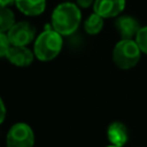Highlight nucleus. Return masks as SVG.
Instances as JSON below:
<instances>
[{
  "label": "nucleus",
  "mask_w": 147,
  "mask_h": 147,
  "mask_svg": "<svg viewBox=\"0 0 147 147\" xmlns=\"http://www.w3.org/2000/svg\"><path fill=\"white\" fill-rule=\"evenodd\" d=\"M52 28L61 36H70L78 29L82 21L80 9L76 3L65 1L57 5L52 13Z\"/></svg>",
  "instance_id": "nucleus-1"
},
{
  "label": "nucleus",
  "mask_w": 147,
  "mask_h": 147,
  "mask_svg": "<svg viewBox=\"0 0 147 147\" xmlns=\"http://www.w3.org/2000/svg\"><path fill=\"white\" fill-rule=\"evenodd\" d=\"M62 46V36L54 29H46L36 38L33 53L40 61H51L60 54Z\"/></svg>",
  "instance_id": "nucleus-2"
},
{
  "label": "nucleus",
  "mask_w": 147,
  "mask_h": 147,
  "mask_svg": "<svg viewBox=\"0 0 147 147\" xmlns=\"http://www.w3.org/2000/svg\"><path fill=\"white\" fill-rule=\"evenodd\" d=\"M141 53L134 39H121L113 49V61L116 67L127 70L138 64Z\"/></svg>",
  "instance_id": "nucleus-3"
},
{
  "label": "nucleus",
  "mask_w": 147,
  "mask_h": 147,
  "mask_svg": "<svg viewBox=\"0 0 147 147\" xmlns=\"http://www.w3.org/2000/svg\"><path fill=\"white\" fill-rule=\"evenodd\" d=\"M7 147H33L34 133L26 123H15L7 133Z\"/></svg>",
  "instance_id": "nucleus-4"
},
{
  "label": "nucleus",
  "mask_w": 147,
  "mask_h": 147,
  "mask_svg": "<svg viewBox=\"0 0 147 147\" xmlns=\"http://www.w3.org/2000/svg\"><path fill=\"white\" fill-rule=\"evenodd\" d=\"M8 39L14 46H28L36 38V28L26 22H15V24L7 32Z\"/></svg>",
  "instance_id": "nucleus-5"
},
{
  "label": "nucleus",
  "mask_w": 147,
  "mask_h": 147,
  "mask_svg": "<svg viewBox=\"0 0 147 147\" xmlns=\"http://www.w3.org/2000/svg\"><path fill=\"white\" fill-rule=\"evenodd\" d=\"M125 8V0H95L93 3L94 13L103 18L118 16Z\"/></svg>",
  "instance_id": "nucleus-6"
},
{
  "label": "nucleus",
  "mask_w": 147,
  "mask_h": 147,
  "mask_svg": "<svg viewBox=\"0 0 147 147\" xmlns=\"http://www.w3.org/2000/svg\"><path fill=\"white\" fill-rule=\"evenodd\" d=\"M6 57L11 64L16 67H29L33 61L34 53L26 46L11 45Z\"/></svg>",
  "instance_id": "nucleus-7"
},
{
  "label": "nucleus",
  "mask_w": 147,
  "mask_h": 147,
  "mask_svg": "<svg viewBox=\"0 0 147 147\" xmlns=\"http://www.w3.org/2000/svg\"><path fill=\"white\" fill-rule=\"evenodd\" d=\"M115 26L117 31L119 32L122 39H133L136 38L137 33L140 30V24L139 22L129 15H123L118 16L115 21Z\"/></svg>",
  "instance_id": "nucleus-8"
},
{
  "label": "nucleus",
  "mask_w": 147,
  "mask_h": 147,
  "mask_svg": "<svg viewBox=\"0 0 147 147\" xmlns=\"http://www.w3.org/2000/svg\"><path fill=\"white\" fill-rule=\"evenodd\" d=\"M107 138L110 145L123 147L129 140V131L124 123L113 122L107 129Z\"/></svg>",
  "instance_id": "nucleus-9"
},
{
  "label": "nucleus",
  "mask_w": 147,
  "mask_h": 147,
  "mask_svg": "<svg viewBox=\"0 0 147 147\" xmlns=\"http://www.w3.org/2000/svg\"><path fill=\"white\" fill-rule=\"evenodd\" d=\"M17 9L26 16H38L46 8V0H15Z\"/></svg>",
  "instance_id": "nucleus-10"
},
{
  "label": "nucleus",
  "mask_w": 147,
  "mask_h": 147,
  "mask_svg": "<svg viewBox=\"0 0 147 147\" xmlns=\"http://www.w3.org/2000/svg\"><path fill=\"white\" fill-rule=\"evenodd\" d=\"M102 28H103V17H101L96 13H92L84 22V30L86 33L91 36L98 34L102 30Z\"/></svg>",
  "instance_id": "nucleus-11"
},
{
  "label": "nucleus",
  "mask_w": 147,
  "mask_h": 147,
  "mask_svg": "<svg viewBox=\"0 0 147 147\" xmlns=\"http://www.w3.org/2000/svg\"><path fill=\"white\" fill-rule=\"evenodd\" d=\"M15 24V15L8 7H0V32L7 33Z\"/></svg>",
  "instance_id": "nucleus-12"
},
{
  "label": "nucleus",
  "mask_w": 147,
  "mask_h": 147,
  "mask_svg": "<svg viewBox=\"0 0 147 147\" xmlns=\"http://www.w3.org/2000/svg\"><path fill=\"white\" fill-rule=\"evenodd\" d=\"M134 40L137 41L140 51L147 55V25L140 28V30L137 33Z\"/></svg>",
  "instance_id": "nucleus-13"
},
{
  "label": "nucleus",
  "mask_w": 147,
  "mask_h": 147,
  "mask_svg": "<svg viewBox=\"0 0 147 147\" xmlns=\"http://www.w3.org/2000/svg\"><path fill=\"white\" fill-rule=\"evenodd\" d=\"M11 44L8 39L7 33L0 32V57H6Z\"/></svg>",
  "instance_id": "nucleus-14"
},
{
  "label": "nucleus",
  "mask_w": 147,
  "mask_h": 147,
  "mask_svg": "<svg viewBox=\"0 0 147 147\" xmlns=\"http://www.w3.org/2000/svg\"><path fill=\"white\" fill-rule=\"evenodd\" d=\"M95 0H76V5L79 6L80 8H88L94 3Z\"/></svg>",
  "instance_id": "nucleus-15"
},
{
  "label": "nucleus",
  "mask_w": 147,
  "mask_h": 147,
  "mask_svg": "<svg viewBox=\"0 0 147 147\" xmlns=\"http://www.w3.org/2000/svg\"><path fill=\"white\" fill-rule=\"evenodd\" d=\"M5 118H6V106L2 101V99L0 98V124H2Z\"/></svg>",
  "instance_id": "nucleus-16"
},
{
  "label": "nucleus",
  "mask_w": 147,
  "mask_h": 147,
  "mask_svg": "<svg viewBox=\"0 0 147 147\" xmlns=\"http://www.w3.org/2000/svg\"><path fill=\"white\" fill-rule=\"evenodd\" d=\"M15 0H0V7H9L10 5H14Z\"/></svg>",
  "instance_id": "nucleus-17"
},
{
  "label": "nucleus",
  "mask_w": 147,
  "mask_h": 147,
  "mask_svg": "<svg viewBox=\"0 0 147 147\" xmlns=\"http://www.w3.org/2000/svg\"><path fill=\"white\" fill-rule=\"evenodd\" d=\"M107 147H117V146H114V145H110V146H107Z\"/></svg>",
  "instance_id": "nucleus-18"
}]
</instances>
